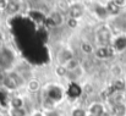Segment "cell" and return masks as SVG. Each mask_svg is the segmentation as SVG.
I'll list each match as a JSON object with an SVG mask.
<instances>
[{"instance_id": "6da1fadb", "label": "cell", "mask_w": 126, "mask_h": 116, "mask_svg": "<svg viewBox=\"0 0 126 116\" xmlns=\"http://www.w3.org/2000/svg\"><path fill=\"white\" fill-rule=\"evenodd\" d=\"M95 37H97V42H98L99 46H109L110 40H111V32L108 27L103 26L97 29Z\"/></svg>"}, {"instance_id": "7a4b0ae2", "label": "cell", "mask_w": 126, "mask_h": 116, "mask_svg": "<svg viewBox=\"0 0 126 116\" xmlns=\"http://www.w3.org/2000/svg\"><path fill=\"white\" fill-rule=\"evenodd\" d=\"M2 84H4L5 88L14 90V89L18 88V87L22 84V78L20 77L17 73H9L7 76L4 77Z\"/></svg>"}, {"instance_id": "3957f363", "label": "cell", "mask_w": 126, "mask_h": 116, "mask_svg": "<svg viewBox=\"0 0 126 116\" xmlns=\"http://www.w3.org/2000/svg\"><path fill=\"white\" fill-rule=\"evenodd\" d=\"M47 98H49L54 103L60 102L63 99V90H61V88L58 87V86H50L48 88V92H47Z\"/></svg>"}, {"instance_id": "277c9868", "label": "cell", "mask_w": 126, "mask_h": 116, "mask_svg": "<svg viewBox=\"0 0 126 116\" xmlns=\"http://www.w3.org/2000/svg\"><path fill=\"white\" fill-rule=\"evenodd\" d=\"M12 61H14V55L11 51H9L7 49L0 50V66L2 69H7L9 66H11Z\"/></svg>"}, {"instance_id": "5b68a950", "label": "cell", "mask_w": 126, "mask_h": 116, "mask_svg": "<svg viewBox=\"0 0 126 116\" xmlns=\"http://www.w3.org/2000/svg\"><path fill=\"white\" fill-rule=\"evenodd\" d=\"M84 14V7L82 4H74L69 7V15H70V18L72 20H79L83 16Z\"/></svg>"}, {"instance_id": "8992f818", "label": "cell", "mask_w": 126, "mask_h": 116, "mask_svg": "<svg viewBox=\"0 0 126 116\" xmlns=\"http://www.w3.org/2000/svg\"><path fill=\"white\" fill-rule=\"evenodd\" d=\"M114 49L113 48H110V46H99L95 51H94V54H95V56L98 58V59H108V58H110V56H113L114 55Z\"/></svg>"}, {"instance_id": "52a82bcc", "label": "cell", "mask_w": 126, "mask_h": 116, "mask_svg": "<svg viewBox=\"0 0 126 116\" xmlns=\"http://www.w3.org/2000/svg\"><path fill=\"white\" fill-rule=\"evenodd\" d=\"M48 21H49V23H50L53 27H59V26L63 25V22H64V17H63V15H61L60 12L54 11V12H51V14L49 15Z\"/></svg>"}, {"instance_id": "ba28073f", "label": "cell", "mask_w": 126, "mask_h": 116, "mask_svg": "<svg viewBox=\"0 0 126 116\" xmlns=\"http://www.w3.org/2000/svg\"><path fill=\"white\" fill-rule=\"evenodd\" d=\"M113 49L115 51H124L126 50V36L116 37L113 43Z\"/></svg>"}, {"instance_id": "9c48e42d", "label": "cell", "mask_w": 126, "mask_h": 116, "mask_svg": "<svg viewBox=\"0 0 126 116\" xmlns=\"http://www.w3.org/2000/svg\"><path fill=\"white\" fill-rule=\"evenodd\" d=\"M21 9V4L17 2V1H7V5L5 7L6 12L9 15H16Z\"/></svg>"}, {"instance_id": "30bf717a", "label": "cell", "mask_w": 126, "mask_h": 116, "mask_svg": "<svg viewBox=\"0 0 126 116\" xmlns=\"http://www.w3.org/2000/svg\"><path fill=\"white\" fill-rule=\"evenodd\" d=\"M81 93H82V89H81V87H80L77 83H71V84L69 86V89H67L69 97H71V98H77V97L81 95Z\"/></svg>"}, {"instance_id": "8fae6325", "label": "cell", "mask_w": 126, "mask_h": 116, "mask_svg": "<svg viewBox=\"0 0 126 116\" xmlns=\"http://www.w3.org/2000/svg\"><path fill=\"white\" fill-rule=\"evenodd\" d=\"M105 7H107V11H108V14H109L110 16L119 15V12H120V10H121V7L116 4V1H109Z\"/></svg>"}, {"instance_id": "7c38bea8", "label": "cell", "mask_w": 126, "mask_h": 116, "mask_svg": "<svg viewBox=\"0 0 126 116\" xmlns=\"http://www.w3.org/2000/svg\"><path fill=\"white\" fill-rule=\"evenodd\" d=\"M88 111H89L91 116H100L103 113H104V108H103L102 104L94 103V104H92V105L89 106Z\"/></svg>"}, {"instance_id": "4fadbf2b", "label": "cell", "mask_w": 126, "mask_h": 116, "mask_svg": "<svg viewBox=\"0 0 126 116\" xmlns=\"http://www.w3.org/2000/svg\"><path fill=\"white\" fill-rule=\"evenodd\" d=\"M111 113H113L114 116H126V105L124 103L114 104Z\"/></svg>"}, {"instance_id": "5bb4252c", "label": "cell", "mask_w": 126, "mask_h": 116, "mask_svg": "<svg viewBox=\"0 0 126 116\" xmlns=\"http://www.w3.org/2000/svg\"><path fill=\"white\" fill-rule=\"evenodd\" d=\"M94 12H95L97 17L100 18V20H107V18L110 16V15L108 14V11H107V7H105V6H102V5H97V6L94 7Z\"/></svg>"}, {"instance_id": "9a60e30c", "label": "cell", "mask_w": 126, "mask_h": 116, "mask_svg": "<svg viewBox=\"0 0 126 116\" xmlns=\"http://www.w3.org/2000/svg\"><path fill=\"white\" fill-rule=\"evenodd\" d=\"M64 67L66 69V71H67V73L69 72H72V71H75V70H77V69H80V61L77 60V59H71L70 61H67L65 65H64Z\"/></svg>"}, {"instance_id": "2e32d148", "label": "cell", "mask_w": 126, "mask_h": 116, "mask_svg": "<svg viewBox=\"0 0 126 116\" xmlns=\"http://www.w3.org/2000/svg\"><path fill=\"white\" fill-rule=\"evenodd\" d=\"M71 59H74L72 55H71V53L69 50H64V51H61V56H59V62L61 64V66H64Z\"/></svg>"}, {"instance_id": "e0dca14e", "label": "cell", "mask_w": 126, "mask_h": 116, "mask_svg": "<svg viewBox=\"0 0 126 116\" xmlns=\"http://www.w3.org/2000/svg\"><path fill=\"white\" fill-rule=\"evenodd\" d=\"M27 87H28V90H30V92H38L39 88H41V83H39L37 79H31V81L28 82Z\"/></svg>"}, {"instance_id": "ac0fdd59", "label": "cell", "mask_w": 126, "mask_h": 116, "mask_svg": "<svg viewBox=\"0 0 126 116\" xmlns=\"http://www.w3.org/2000/svg\"><path fill=\"white\" fill-rule=\"evenodd\" d=\"M30 16H31V18L37 20L38 22H44V20H45L44 15H43V14H41L39 11H32V12L30 14Z\"/></svg>"}, {"instance_id": "d6986e66", "label": "cell", "mask_w": 126, "mask_h": 116, "mask_svg": "<svg viewBox=\"0 0 126 116\" xmlns=\"http://www.w3.org/2000/svg\"><path fill=\"white\" fill-rule=\"evenodd\" d=\"M10 116H27V111L21 108V109H11L10 110Z\"/></svg>"}, {"instance_id": "ffe728a7", "label": "cell", "mask_w": 126, "mask_h": 116, "mask_svg": "<svg viewBox=\"0 0 126 116\" xmlns=\"http://www.w3.org/2000/svg\"><path fill=\"white\" fill-rule=\"evenodd\" d=\"M22 105H23V100H22L21 98H14V99L11 100V106H12V109H21Z\"/></svg>"}, {"instance_id": "44dd1931", "label": "cell", "mask_w": 126, "mask_h": 116, "mask_svg": "<svg viewBox=\"0 0 126 116\" xmlns=\"http://www.w3.org/2000/svg\"><path fill=\"white\" fill-rule=\"evenodd\" d=\"M56 73L59 75V76H65V75H67V71H66V69L64 67V66H59L58 69H56Z\"/></svg>"}, {"instance_id": "7402d4cb", "label": "cell", "mask_w": 126, "mask_h": 116, "mask_svg": "<svg viewBox=\"0 0 126 116\" xmlns=\"http://www.w3.org/2000/svg\"><path fill=\"white\" fill-rule=\"evenodd\" d=\"M72 116H87V115H86V111L83 109H76V110H74Z\"/></svg>"}, {"instance_id": "603a6c76", "label": "cell", "mask_w": 126, "mask_h": 116, "mask_svg": "<svg viewBox=\"0 0 126 116\" xmlns=\"http://www.w3.org/2000/svg\"><path fill=\"white\" fill-rule=\"evenodd\" d=\"M45 116H60V114L58 113V111H54V110H49L47 114H45Z\"/></svg>"}, {"instance_id": "cb8c5ba5", "label": "cell", "mask_w": 126, "mask_h": 116, "mask_svg": "<svg viewBox=\"0 0 126 116\" xmlns=\"http://www.w3.org/2000/svg\"><path fill=\"white\" fill-rule=\"evenodd\" d=\"M87 45H88V44H82V49L84 50V53L89 54V53L92 51V49H91V48H87Z\"/></svg>"}, {"instance_id": "d4e9b609", "label": "cell", "mask_w": 126, "mask_h": 116, "mask_svg": "<svg viewBox=\"0 0 126 116\" xmlns=\"http://www.w3.org/2000/svg\"><path fill=\"white\" fill-rule=\"evenodd\" d=\"M71 25V27H76V25H77V21L76 20H72V18H70L69 20V26Z\"/></svg>"}, {"instance_id": "484cf974", "label": "cell", "mask_w": 126, "mask_h": 116, "mask_svg": "<svg viewBox=\"0 0 126 116\" xmlns=\"http://www.w3.org/2000/svg\"><path fill=\"white\" fill-rule=\"evenodd\" d=\"M31 116H44V115H43V113H41V111H34Z\"/></svg>"}]
</instances>
